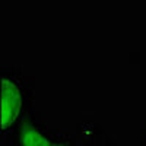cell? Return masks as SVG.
Here are the masks:
<instances>
[{
    "label": "cell",
    "instance_id": "obj_1",
    "mask_svg": "<svg viewBox=\"0 0 146 146\" xmlns=\"http://www.w3.org/2000/svg\"><path fill=\"white\" fill-rule=\"evenodd\" d=\"M0 73V131L9 137L34 111L35 79L18 66H2Z\"/></svg>",
    "mask_w": 146,
    "mask_h": 146
},
{
    "label": "cell",
    "instance_id": "obj_2",
    "mask_svg": "<svg viewBox=\"0 0 146 146\" xmlns=\"http://www.w3.org/2000/svg\"><path fill=\"white\" fill-rule=\"evenodd\" d=\"M9 146H78V143L72 136L45 123L34 110L10 133Z\"/></svg>",
    "mask_w": 146,
    "mask_h": 146
},
{
    "label": "cell",
    "instance_id": "obj_3",
    "mask_svg": "<svg viewBox=\"0 0 146 146\" xmlns=\"http://www.w3.org/2000/svg\"><path fill=\"white\" fill-rule=\"evenodd\" d=\"M139 142H140V146L142 145H146V126L142 127L140 130V137H139Z\"/></svg>",
    "mask_w": 146,
    "mask_h": 146
},
{
    "label": "cell",
    "instance_id": "obj_4",
    "mask_svg": "<svg viewBox=\"0 0 146 146\" xmlns=\"http://www.w3.org/2000/svg\"><path fill=\"white\" fill-rule=\"evenodd\" d=\"M2 146H6V145H2ZM7 146H9V145H7Z\"/></svg>",
    "mask_w": 146,
    "mask_h": 146
},
{
    "label": "cell",
    "instance_id": "obj_5",
    "mask_svg": "<svg viewBox=\"0 0 146 146\" xmlns=\"http://www.w3.org/2000/svg\"><path fill=\"white\" fill-rule=\"evenodd\" d=\"M142 146H146V145H142Z\"/></svg>",
    "mask_w": 146,
    "mask_h": 146
}]
</instances>
